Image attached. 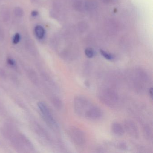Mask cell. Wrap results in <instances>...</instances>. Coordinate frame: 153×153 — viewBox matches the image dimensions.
<instances>
[{"label":"cell","mask_w":153,"mask_h":153,"mask_svg":"<svg viewBox=\"0 0 153 153\" xmlns=\"http://www.w3.org/2000/svg\"><path fill=\"white\" fill-rule=\"evenodd\" d=\"M74 107L75 112L79 116L88 120H95L102 116L101 109L83 97H77L75 98Z\"/></svg>","instance_id":"6da1fadb"},{"label":"cell","mask_w":153,"mask_h":153,"mask_svg":"<svg viewBox=\"0 0 153 153\" xmlns=\"http://www.w3.org/2000/svg\"><path fill=\"white\" fill-rule=\"evenodd\" d=\"M69 137L71 141L78 146H83L86 142V137L84 132L80 129L75 127L69 128Z\"/></svg>","instance_id":"7a4b0ae2"},{"label":"cell","mask_w":153,"mask_h":153,"mask_svg":"<svg viewBox=\"0 0 153 153\" xmlns=\"http://www.w3.org/2000/svg\"><path fill=\"white\" fill-rule=\"evenodd\" d=\"M99 96L104 102L110 106L115 105L118 101V96L116 93L110 89L102 90Z\"/></svg>","instance_id":"3957f363"},{"label":"cell","mask_w":153,"mask_h":153,"mask_svg":"<svg viewBox=\"0 0 153 153\" xmlns=\"http://www.w3.org/2000/svg\"><path fill=\"white\" fill-rule=\"evenodd\" d=\"M38 105L44 118L47 123L52 127H57L56 122L47 105L42 102H40Z\"/></svg>","instance_id":"277c9868"},{"label":"cell","mask_w":153,"mask_h":153,"mask_svg":"<svg viewBox=\"0 0 153 153\" xmlns=\"http://www.w3.org/2000/svg\"><path fill=\"white\" fill-rule=\"evenodd\" d=\"M124 128L128 134L134 138H138L139 131L137 127L133 122L131 120L126 121L124 123Z\"/></svg>","instance_id":"5b68a950"},{"label":"cell","mask_w":153,"mask_h":153,"mask_svg":"<svg viewBox=\"0 0 153 153\" xmlns=\"http://www.w3.org/2000/svg\"><path fill=\"white\" fill-rule=\"evenodd\" d=\"M111 130L114 135L118 137L123 136L124 133V128L118 122H114L112 123Z\"/></svg>","instance_id":"8992f818"},{"label":"cell","mask_w":153,"mask_h":153,"mask_svg":"<svg viewBox=\"0 0 153 153\" xmlns=\"http://www.w3.org/2000/svg\"><path fill=\"white\" fill-rule=\"evenodd\" d=\"M35 32L36 36L39 39H42L45 34V31L44 28L42 26L38 25L35 28Z\"/></svg>","instance_id":"52a82bcc"},{"label":"cell","mask_w":153,"mask_h":153,"mask_svg":"<svg viewBox=\"0 0 153 153\" xmlns=\"http://www.w3.org/2000/svg\"><path fill=\"white\" fill-rule=\"evenodd\" d=\"M100 53L101 55L106 59L108 60H112L114 59V56L111 53H109L103 50H101L100 51Z\"/></svg>","instance_id":"ba28073f"},{"label":"cell","mask_w":153,"mask_h":153,"mask_svg":"<svg viewBox=\"0 0 153 153\" xmlns=\"http://www.w3.org/2000/svg\"><path fill=\"white\" fill-rule=\"evenodd\" d=\"M35 72L33 71V70L30 71L28 73V75L31 80L34 83H37L38 82V79H37V76Z\"/></svg>","instance_id":"9c48e42d"},{"label":"cell","mask_w":153,"mask_h":153,"mask_svg":"<svg viewBox=\"0 0 153 153\" xmlns=\"http://www.w3.org/2000/svg\"><path fill=\"white\" fill-rule=\"evenodd\" d=\"M85 54L88 58H92L94 55V51L92 48H87L85 50Z\"/></svg>","instance_id":"30bf717a"},{"label":"cell","mask_w":153,"mask_h":153,"mask_svg":"<svg viewBox=\"0 0 153 153\" xmlns=\"http://www.w3.org/2000/svg\"><path fill=\"white\" fill-rule=\"evenodd\" d=\"M53 104L55 107H57L59 109L62 106L61 101L57 97H54L53 99Z\"/></svg>","instance_id":"8fae6325"},{"label":"cell","mask_w":153,"mask_h":153,"mask_svg":"<svg viewBox=\"0 0 153 153\" xmlns=\"http://www.w3.org/2000/svg\"><path fill=\"white\" fill-rule=\"evenodd\" d=\"M20 40V35H19V33L16 34L14 36V37H13V43L15 44H16L18 43L19 42Z\"/></svg>","instance_id":"7c38bea8"},{"label":"cell","mask_w":153,"mask_h":153,"mask_svg":"<svg viewBox=\"0 0 153 153\" xmlns=\"http://www.w3.org/2000/svg\"><path fill=\"white\" fill-rule=\"evenodd\" d=\"M8 62L9 64L11 65V66H15V64H16L15 61H14L13 59H9L8 60Z\"/></svg>","instance_id":"4fadbf2b"},{"label":"cell","mask_w":153,"mask_h":153,"mask_svg":"<svg viewBox=\"0 0 153 153\" xmlns=\"http://www.w3.org/2000/svg\"><path fill=\"white\" fill-rule=\"evenodd\" d=\"M38 15V12L37 11H33L32 12V16L33 17L36 16Z\"/></svg>","instance_id":"5bb4252c"},{"label":"cell","mask_w":153,"mask_h":153,"mask_svg":"<svg viewBox=\"0 0 153 153\" xmlns=\"http://www.w3.org/2000/svg\"><path fill=\"white\" fill-rule=\"evenodd\" d=\"M152 90H153V89H152V88H151L149 89V93H150V96H151V97H152Z\"/></svg>","instance_id":"9a60e30c"}]
</instances>
